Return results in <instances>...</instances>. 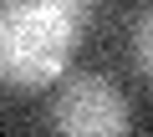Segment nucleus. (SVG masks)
<instances>
[{
	"label": "nucleus",
	"mask_w": 153,
	"mask_h": 137,
	"mask_svg": "<svg viewBox=\"0 0 153 137\" xmlns=\"http://www.w3.org/2000/svg\"><path fill=\"white\" fill-rule=\"evenodd\" d=\"M128 122L133 112L107 76H71L51 97V127L71 137H117L128 132Z\"/></svg>",
	"instance_id": "obj_2"
},
{
	"label": "nucleus",
	"mask_w": 153,
	"mask_h": 137,
	"mask_svg": "<svg viewBox=\"0 0 153 137\" xmlns=\"http://www.w3.org/2000/svg\"><path fill=\"white\" fill-rule=\"evenodd\" d=\"M87 31L82 0H0V86H51Z\"/></svg>",
	"instance_id": "obj_1"
},
{
	"label": "nucleus",
	"mask_w": 153,
	"mask_h": 137,
	"mask_svg": "<svg viewBox=\"0 0 153 137\" xmlns=\"http://www.w3.org/2000/svg\"><path fill=\"white\" fill-rule=\"evenodd\" d=\"M82 5H87V0H82Z\"/></svg>",
	"instance_id": "obj_4"
},
{
	"label": "nucleus",
	"mask_w": 153,
	"mask_h": 137,
	"mask_svg": "<svg viewBox=\"0 0 153 137\" xmlns=\"http://www.w3.org/2000/svg\"><path fill=\"white\" fill-rule=\"evenodd\" d=\"M133 61H138V71L153 81V5L138 15V26H133Z\"/></svg>",
	"instance_id": "obj_3"
}]
</instances>
